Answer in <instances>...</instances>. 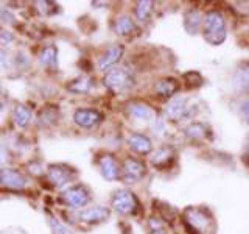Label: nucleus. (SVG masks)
Masks as SVG:
<instances>
[{"mask_svg":"<svg viewBox=\"0 0 249 234\" xmlns=\"http://www.w3.org/2000/svg\"><path fill=\"white\" fill-rule=\"evenodd\" d=\"M126 114L134 120H153L156 117L154 108L143 101H131L126 105Z\"/></svg>","mask_w":249,"mask_h":234,"instance_id":"obj_13","label":"nucleus"},{"mask_svg":"<svg viewBox=\"0 0 249 234\" xmlns=\"http://www.w3.org/2000/svg\"><path fill=\"white\" fill-rule=\"evenodd\" d=\"M111 217V209L106 206H92V208H84L80 214H78V218L80 222L86 223V225H100L105 223L106 220H109Z\"/></svg>","mask_w":249,"mask_h":234,"instance_id":"obj_9","label":"nucleus"},{"mask_svg":"<svg viewBox=\"0 0 249 234\" xmlns=\"http://www.w3.org/2000/svg\"><path fill=\"white\" fill-rule=\"evenodd\" d=\"M150 225H151V233H150V234H168L165 230L162 228V225H160V223H154V222H151Z\"/></svg>","mask_w":249,"mask_h":234,"instance_id":"obj_31","label":"nucleus"},{"mask_svg":"<svg viewBox=\"0 0 249 234\" xmlns=\"http://www.w3.org/2000/svg\"><path fill=\"white\" fill-rule=\"evenodd\" d=\"M13 119L19 128H27L33 119V113L27 105H18L13 111Z\"/></svg>","mask_w":249,"mask_h":234,"instance_id":"obj_23","label":"nucleus"},{"mask_svg":"<svg viewBox=\"0 0 249 234\" xmlns=\"http://www.w3.org/2000/svg\"><path fill=\"white\" fill-rule=\"evenodd\" d=\"M202 22H204V18H202L199 10H196V8H192L184 16V28L189 35H196L202 27Z\"/></svg>","mask_w":249,"mask_h":234,"instance_id":"obj_20","label":"nucleus"},{"mask_svg":"<svg viewBox=\"0 0 249 234\" xmlns=\"http://www.w3.org/2000/svg\"><path fill=\"white\" fill-rule=\"evenodd\" d=\"M14 62H16V66H18L20 70H25V69L30 67V59H28V57L23 52H19L18 55H16Z\"/></svg>","mask_w":249,"mask_h":234,"instance_id":"obj_28","label":"nucleus"},{"mask_svg":"<svg viewBox=\"0 0 249 234\" xmlns=\"http://www.w3.org/2000/svg\"><path fill=\"white\" fill-rule=\"evenodd\" d=\"M52 111H54V108H45L44 111L41 113V122L42 123H56L58 120V116H52Z\"/></svg>","mask_w":249,"mask_h":234,"instance_id":"obj_29","label":"nucleus"},{"mask_svg":"<svg viewBox=\"0 0 249 234\" xmlns=\"http://www.w3.org/2000/svg\"><path fill=\"white\" fill-rule=\"evenodd\" d=\"M2 186L5 189L18 191L28 186V178L18 169H2Z\"/></svg>","mask_w":249,"mask_h":234,"instance_id":"obj_12","label":"nucleus"},{"mask_svg":"<svg viewBox=\"0 0 249 234\" xmlns=\"http://www.w3.org/2000/svg\"><path fill=\"white\" fill-rule=\"evenodd\" d=\"M39 61L47 69H58V49L54 45H45L44 49L39 52Z\"/></svg>","mask_w":249,"mask_h":234,"instance_id":"obj_22","label":"nucleus"},{"mask_svg":"<svg viewBox=\"0 0 249 234\" xmlns=\"http://www.w3.org/2000/svg\"><path fill=\"white\" fill-rule=\"evenodd\" d=\"M176 158V153L173 148H170V147H162L159 148V150H156L153 153V158H151V162H153V166L154 167H158V169H165L168 166H171L173 164Z\"/></svg>","mask_w":249,"mask_h":234,"instance_id":"obj_19","label":"nucleus"},{"mask_svg":"<svg viewBox=\"0 0 249 234\" xmlns=\"http://www.w3.org/2000/svg\"><path fill=\"white\" fill-rule=\"evenodd\" d=\"M202 36L210 45H221L228 38L224 16L218 10H210L204 14Z\"/></svg>","mask_w":249,"mask_h":234,"instance_id":"obj_1","label":"nucleus"},{"mask_svg":"<svg viewBox=\"0 0 249 234\" xmlns=\"http://www.w3.org/2000/svg\"><path fill=\"white\" fill-rule=\"evenodd\" d=\"M93 88H95V81L92 80L90 77H80V78H75L73 81H70L67 89L70 92H75V94H86V92H90Z\"/></svg>","mask_w":249,"mask_h":234,"instance_id":"obj_24","label":"nucleus"},{"mask_svg":"<svg viewBox=\"0 0 249 234\" xmlns=\"http://www.w3.org/2000/svg\"><path fill=\"white\" fill-rule=\"evenodd\" d=\"M237 109H238V114H240L241 119L249 123V97L241 100L240 103H238V108Z\"/></svg>","mask_w":249,"mask_h":234,"instance_id":"obj_27","label":"nucleus"},{"mask_svg":"<svg viewBox=\"0 0 249 234\" xmlns=\"http://www.w3.org/2000/svg\"><path fill=\"white\" fill-rule=\"evenodd\" d=\"M114 31L119 36H129V35H136L139 28H137V23L132 20L129 16H119L115 20H114Z\"/></svg>","mask_w":249,"mask_h":234,"instance_id":"obj_21","label":"nucleus"},{"mask_svg":"<svg viewBox=\"0 0 249 234\" xmlns=\"http://www.w3.org/2000/svg\"><path fill=\"white\" fill-rule=\"evenodd\" d=\"M153 2H137L134 6V14H136V19L142 23H146L151 18V13H153Z\"/></svg>","mask_w":249,"mask_h":234,"instance_id":"obj_25","label":"nucleus"},{"mask_svg":"<svg viewBox=\"0 0 249 234\" xmlns=\"http://www.w3.org/2000/svg\"><path fill=\"white\" fill-rule=\"evenodd\" d=\"M232 86L238 92L249 89V62H240L232 74Z\"/></svg>","mask_w":249,"mask_h":234,"instance_id":"obj_16","label":"nucleus"},{"mask_svg":"<svg viewBox=\"0 0 249 234\" xmlns=\"http://www.w3.org/2000/svg\"><path fill=\"white\" fill-rule=\"evenodd\" d=\"M122 167H123V178L122 179L129 183V184L140 181V179L146 175V166L140 159L132 158V156H129V158H126L123 161Z\"/></svg>","mask_w":249,"mask_h":234,"instance_id":"obj_8","label":"nucleus"},{"mask_svg":"<svg viewBox=\"0 0 249 234\" xmlns=\"http://www.w3.org/2000/svg\"><path fill=\"white\" fill-rule=\"evenodd\" d=\"M3 234H25V233H23V231L16 233V230H13V231H3Z\"/></svg>","mask_w":249,"mask_h":234,"instance_id":"obj_32","label":"nucleus"},{"mask_svg":"<svg viewBox=\"0 0 249 234\" xmlns=\"http://www.w3.org/2000/svg\"><path fill=\"white\" fill-rule=\"evenodd\" d=\"M184 135L192 140H204L212 137V130L202 122H193L184 128Z\"/></svg>","mask_w":249,"mask_h":234,"instance_id":"obj_18","label":"nucleus"},{"mask_svg":"<svg viewBox=\"0 0 249 234\" xmlns=\"http://www.w3.org/2000/svg\"><path fill=\"white\" fill-rule=\"evenodd\" d=\"M167 116L171 120H181L189 116V100L185 97H173L167 105Z\"/></svg>","mask_w":249,"mask_h":234,"instance_id":"obj_14","label":"nucleus"},{"mask_svg":"<svg viewBox=\"0 0 249 234\" xmlns=\"http://www.w3.org/2000/svg\"><path fill=\"white\" fill-rule=\"evenodd\" d=\"M92 200V194L88 186H84L83 183H73L72 186H69L67 189H64L59 195V201L62 205H66L72 209H80L88 206Z\"/></svg>","mask_w":249,"mask_h":234,"instance_id":"obj_5","label":"nucleus"},{"mask_svg":"<svg viewBox=\"0 0 249 234\" xmlns=\"http://www.w3.org/2000/svg\"><path fill=\"white\" fill-rule=\"evenodd\" d=\"M103 83L115 96H123V94L129 92L136 86V77L129 69L114 67L106 72Z\"/></svg>","mask_w":249,"mask_h":234,"instance_id":"obj_3","label":"nucleus"},{"mask_svg":"<svg viewBox=\"0 0 249 234\" xmlns=\"http://www.w3.org/2000/svg\"><path fill=\"white\" fill-rule=\"evenodd\" d=\"M49 223H50V228H52V234H73L72 230H70L67 225L59 222L58 218H54L53 215L49 217Z\"/></svg>","mask_w":249,"mask_h":234,"instance_id":"obj_26","label":"nucleus"},{"mask_svg":"<svg viewBox=\"0 0 249 234\" xmlns=\"http://www.w3.org/2000/svg\"><path fill=\"white\" fill-rule=\"evenodd\" d=\"M179 88H181V84H179V81L176 80V78L167 77V78H160V80L156 81L154 92L160 97L173 98V97H176L175 94H178Z\"/></svg>","mask_w":249,"mask_h":234,"instance_id":"obj_17","label":"nucleus"},{"mask_svg":"<svg viewBox=\"0 0 249 234\" xmlns=\"http://www.w3.org/2000/svg\"><path fill=\"white\" fill-rule=\"evenodd\" d=\"M123 53H124V47L122 44H115V45H111V47H107V49L100 55V58H98V62H97V66L100 70H111L115 67V64L122 59L123 57Z\"/></svg>","mask_w":249,"mask_h":234,"instance_id":"obj_10","label":"nucleus"},{"mask_svg":"<svg viewBox=\"0 0 249 234\" xmlns=\"http://www.w3.org/2000/svg\"><path fill=\"white\" fill-rule=\"evenodd\" d=\"M128 145L134 153L137 155H148L153 150V142L151 139L142 135V133H132L128 137Z\"/></svg>","mask_w":249,"mask_h":234,"instance_id":"obj_15","label":"nucleus"},{"mask_svg":"<svg viewBox=\"0 0 249 234\" xmlns=\"http://www.w3.org/2000/svg\"><path fill=\"white\" fill-rule=\"evenodd\" d=\"M13 41H14V36L11 31L2 30V33H0V44H2V49H6L8 45L13 44Z\"/></svg>","mask_w":249,"mask_h":234,"instance_id":"obj_30","label":"nucleus"},{"mask_svg":"<svg viewBox=\"0 0 249 234\" xmlns=\"http://www.w3.org/2000/svg\"><path fill=\"white\" fill-rule=\"evenodd\" d=\"M111 208L122 215L140 214V201L129 189H117L111 195Z\"/></svg>","mask_w":249,"mask_h":234,"instance_id":"obj_4","label":"nucleus"},{"mask_svg":"<svg viewBox=\"0 0 249 234\" xmlns=\"http://www.w3.org/2000/svg\"><path fill=\"white\" fill-rule=\"evenodd\" d=\"M98 169L107 181H119L123 178V167L111 153H103L98 158Z\"/></svg>","mask_w":249,"mask_h":234,"instance_id":"obj_7","label":"nucleus"},{"mask_svg":"<svg viewBox=\"0 0 249 234\" xmlns=\"http://www.w3.org/2000/svg\"><path fill=\"white\" fill-rule=\"evenodd\" d=\"M103 120V114L92 108H80L73 113V122L81 128H93Z\"/></svg>","mask_w":249,"mask_h":234,"instance_id":"obj_11","label":"nucleus"},{"mask_svg":"<svg viewBox=\"0 0 249 234\" xmlns=\"http://www.w3.org/2000/svg\"><path fill=\"white\" fill-rule=\"evenodd\" d=\"M47 175H49V179L54 187H59V189L66 187L67 189L69 184L72 186V181L76 178L78 172L67 164H52L47 169Z\"/></svg>","mask_w":249,"mask_h":234,"instance_id":"obj_6","label":"nucleus"},{"mask_svg":"<svg viewBox=\"0 0 249 234\" xmlns=\"http://www.w3.org/2000/svg\"><path fill=\"white\" fill-rule=\"evenodd\" d=\"M246 150H248V153H249V140H248V145H246Z\"/></svg>","mask_w":249,"mask_h":234,"instance_id":"obj_33","label":"nucleus"},{"mask_svg":"<svg viewBox=\"0 0 249 234\" xmlns=\"http://www.w3.org/2000/svg\"><path fill=\"white\" fill-rule=\"evenodd\" d=\"M185 226L192 234H207L213 228V215L204 206H190L184 211Z\"/></svg>","mask_w":249,"mask_h":234,"instance_id":"obj_2","label":"nucleus"}]
</instances>
